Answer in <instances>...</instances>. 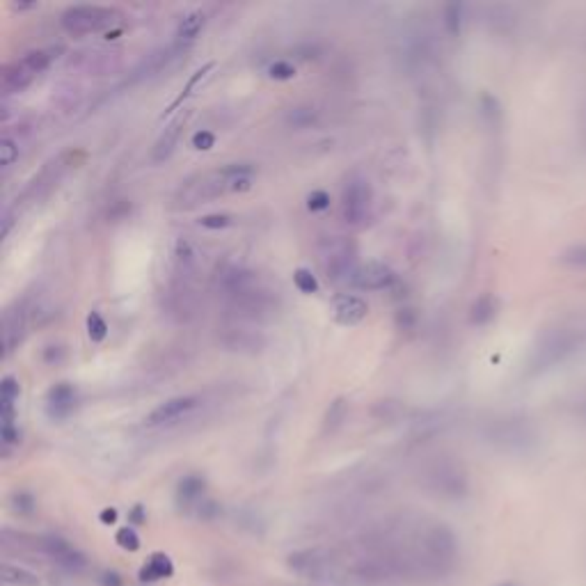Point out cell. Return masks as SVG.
Here are the masks:
<instances>
[{
	"mask_svg": "<svg viewBox=\"0 0 586 586\" xmlns=\"http://www.w3.org/2000/svg\"><path fill=\"white\" fill-rule=\"evenodd\" d=\"M204 493H206V481L200 474L183 476L177 485V506L183 508V511L197 508L204 502Z\"/></svg>",
	"mask_w": 586,
	"mask_h": 586,
	"instance_id": "ffe728a7",
	"label": "cell"
},
{
	"mask_svg": "<svg viewBox=\"0 0 586 586\" xmlns=\"http://www.w3.org/2000/svg\"><path fill=\"white\" fill-rule=\"evenodd\" d=\"M165 305L168 314L179 321H190L197 314V293L192 289V282L186 279H175L165 293Z\"/></svg>",
	"mask_w": 586,
	"mask_h": 586,
	"instance_id": "9c48e42d",
	"label": "cell"
},
{
	"mask_svg": "<svg viewBox=\"0 0 586 586\" xmlns=\"http://www.w3.org/2000/svg\"><path fill=\"white\" fill-rule=\"evenodd\" d=\"M99 518H101L103 525H115L117 523V511H115V508H103Z\"/></svg>",
	"mask_w": 586,
	"mask_h": 586,
	"instance_id": "b9f144b4",
	"label": "cell"
},
{
	"mask_svg": "<svg viewBox=\"0 0 586 586\" xmlns=\"http://www.w3.org/2000/svg\"><path fill=\"white\" fill-rule=\"evenodd\" d=\"M122 21V12L106 5H71L62 12L60 26L69 35H94Z\"/></svg>",
	"mask_w": 586,
	"mask_h": 586,
	"instance_id": "277c9868",
	"label": "cell"
},
{
	"mask_svg": "<svg viewBox=\"0 0 586 586\" xmlns=\"http://www.w3.org/2000/svg\"><path fill=\"white\" fill-rule=\"evenodd\" d=\"M268 76L273 81H291L296 76V64L289 60H275L268 67Z\"/></svg>",
	"mask_w": 586,
	"mask_h": 586,
	"instance_id": "836d02e7",
	"label": "cell"
},
{
	"mask_svg": "<svg viewBox=\"0 0 586 586\" xmlns=\"http://www.w3.org/2000/svg\"><path fill=\"white\" fill-rule=\"evenodd\" d=\"M222 344L232 351L255 353L264 346V337L255 330L243 328V325H227L225 332H222Z\"/></svg>",
	"mask_w": 586,
	"mask_h": 586,
	"instance_id": "d6986e66",
	"label": "cell"
},
{
	"mask_svg": "<svg viewBox=\"0 0 586 586\" xmlns=\"http://www.w3.org/2000/svg\"><path fill=\"white\" fill-rule=\"evenodd\" d=\"M319 262L328 279L351 282L357 270V250L346 236H325L319 243Z\"/></svg>",
	"mask_w": 586,
	"mask_h": 586,
	"instance_id": "5b68a950",
	"label": "cell"
},
{
	"mask_svg": "<svg viewBox=\"0 0 586 586\" xmlns=\"http://www.w3.org/2000/svg\"><path fill=\"white\" fill-rule=\"evenodd\" d=\"M35 506H37V502H35V497H32L30 493L19 490V493L12 495V508H14L16 513H21V515H30L32 511H35Z\"/></svg>",
	"mask_w": 586,
	"mask_h": 586,
	"instance_id": "d590c367",
	"label": "cell"
},
{
	"mask_svg": "<svg viewBox=\"0 0 586 586\" xmlns=\"http://www.w3.org/2000/svg\"><path fill=\"white\" fill-rule=\"evenodd\" d=\"M131 520H133L135 525H143L145 520H147V518H145V508L140 506V504H138V506L133 508V511H131Z\"/></svg>",
	"mask_w": 586,
	"mask_h": 586,
	"instance_id": "7bdbcfd3",
	"label": "cell"
},
{
	"mask_svg": "<svg viewBox=\"0 0 586 586\" xmlns=\"http://www.w3.org/2000/svg\"><path fill=\"white\" fill-rule=\"evenodd\" d=\"M119 53L117 51H103V48H94L90 51L88 56H81V64L85 67V71H90L94 76L101 73H110L119 67Z\"/></svg>",
	"mask_w": 586,
	"mask_h": 586,
	"instance_id": "7402d4cb",
	"label": "cell"
},
{
	"mask_svg": "<svg viewBox=\"0 0 586 586\" xmlns=\"http://www.w3.org/2000/svg\"><path fill=\"white\" fill-rule=\"evenodd\" d=\"M582 346H586V317L584 314L563 317L540 332L538 341L531 349L529 371L543 374L548 369H555L557 364L566 362L570 355L582 351Z\"/></svg>",
	"mask_w": 586,
	"mask_h": 586,
	"instance_id": "6da1fadb",
	"label": "cell"
},
{
	"mask_svg": "<svg viewBox=\"0 0 586 586\" xmlns=\"http://www.w3.org/2000/svg\"><path fill=\"white\" fill-rule=\"evenodd\" d=\"M19 396H21V385L14 376H5L3 383H0V401H5V403H19Z\"/></svg>",
	"mask_w": 586,
	"mask_h": 586,
	"instance_id": "e575fe53",
	"label": "cell"
},
{
	"mask_svg": "<svg viewBox=\"0 0 586 586\" xmlns=\"http://www.w3.org/2000/svg\"><path fill=\"white\" fill-rule=\"evenodd\" d=\"M76 401H78V394L71 383H56L46 394V415L53 421L67 419L76 410Z\"/></svg>",
	"mask_w": 586,
	"mask_h": 586,
	"instance_id": "9a60e30c",
	"label": "cell"
},
{
	"mask_svg": "<svg viewBox=\"0 0 586 586\" xmlns=\"http://www.w3.org/2000/svg\"><path fill=\"white\" fill-rule=\"evenodd\" d=\"M200 406V396L195 394H181V396H172L168 401H163L158 403L154 410L149 412L145 424L147 426H168V424H175L181 417H186L188 412H192L195 408Z\"/></svg>",
	"mask_w": 586,
	"mask_h": 586,
	"instance_id": "ba28073f",
	"label": "cell"
},
{
	"mask_svg": "<svg viewBox=\"0 0 586 586\" xmlns=\"http://www.w3.org/2000/svg\"><path fill=\"white\" fill-rule=\"evenodd\" d=\"M504 586H511V584H504Z\"/></svg>",
	"mask_w": 586,
	"mask_h": 586,
	"instance_id": "f6af8a7d",
	"label": "cell"
},
{
	"mask_svg": "<svg viewBox=\"0 0 586 586\" xmlns=\"http://www.w3.org/2000/svg\"><path fill=\"white\" fill-rule=\"evenodd\" d=\"M206 26V14L202 12V9H195V12H188L186 16H183L179 21V26L175 30V41L172 44H177L181 51L190 46L195 39H197L202 35V30Z\"/></svg>",
	"mask_w": 586,
	"mask_h": 586,
	"instance_id": "44dd1931",
	"label": "cell"
},
{
	"mask_svg": "<svg viewBox=\"0 0 586 586\" xmlns=\"http://www.w3.org/2000/svg\"><path fill=\"white\" fill-rule=\"evenodd\" d=\"M346 417H349V403H346V399L332 401L328 412H325V417H323V431L325 433H334L337 428H341Z\"/></svg>",
	"mask_w": 586,
	"mask_h": 586,
	"instance_id": "d4e9b609",
	"label": "cell"
},
{
	"mask_svg": "<svg viewBox=\"0 0 586 586\" xmlns=\"http://www.w3.org/2000/svg\"><path fill=\"white\" fill-rule=\"evenodd\" d=\"M197 222H200V227H204V230L218 232V230H227V227H232L234 218L230 213H209V215H202Z\"/></svg>",
	"mask_w": 586,
	"mask_h": 586,
	"instance_id": "d6a6232c",
	"label": "cell"
},
{
	"mask_svg": "<svg viewBox=\"0 0 586 586\" xmlns=\"http://www.w3.org/2000/svg\"><path fill=\"white\" fill-rule=\"evenodd\" d=\"M319 119V113L314 110L312 106H298V108H291V113L287 115V122L291 128H309L317 124Z\"/></svg>",
	"mask_w": 586,
	"mask_h": 586,
	"instance_id": "4316f807",
	"label": "cell"
},
{
	"mask_svg": "<svg viewBox=\"0 0 586 586\" xmlns=\"http://www.w3.org/2000/svg\"><path fill=\"white\" fill-rule=\"evenodd\" d=\"M39 548L41 552H46V555L60 563L62 568H67V570H81L85 568V557L81 555L78 550H73L71 545L64 538L60 536H44V538H39Z\"/></svg>",
	"mask_w": 586,
	"mask_h": 586,
	"instance_id": "4fadbf2b",
	"label": "cell"
},
{
	"mask_svg": "<svg viewBox=\"0 0 586 586\" xmlns=\"http://www.w3.org/2000/svg\"><path fill=\"white\" fill-rule=\"evenodd\" d=\"M369 305L366 300L355 293H339L332 298V317L339 325H357L366 319Z\"/></svg>",
	"mask_w": 586,
	"mask_h": 586,
	"instance_id": "5bb4252c",
	"label": "cell"
},
{
	"mask_svg": "<svg viewBox=\"0 0 586 586\" xmlns=\"http://www.w3.org/2000/svg\"><path fill=\"white\" fill-rule=\"evenodd\" d=\"M103 586H122V580H119V575H115V572H108V575H103Z\"/></svg>",
	"mask_w": 586,
	"mask_h": 586,
	"instance_id": "ee69618b",
	"label": "cell"
},
{
	"mask_svg": "<svg viewBox=\"0 0 586 586\" xmlns=\"http://www.w3.org/2000/svg\"><path fill=\"white\" fill-rule=\"evenodd\" d=\"M64 349L62 346H48V349L44 351V362H48V364H58V362H62L64 360Z\"/></svg>",
	"mask_w": 586,
	"mask_h": 586,
	"instance_id": "60d3db41",
	"label": "cell"
},
{
	"mask_svg": "<svg viewBox=\"0 0 586 586\" xmlns=\"http://www.w3.org/2000/svg\"><path fill=\"white\" fill-rule=\"evenodd\" d=\"M394 270L383 262H366L360 264L351 279V284L362 291H383L394 284Z\"/></svg>",
	"mask_w": 586,
	"mask_h": 586,
	"instance_id": "8fae6325",
	"label": "cell"
},
{
	"mask_svg": "<svg viewBox=\"0 0 586 586\" xmlns=\"http://www.w3.org/2000/svg\"><path fill=\"white\" fill-rule=\"evenodd\" d=\"M293 284H296V289L300 293H305V296H314V293H319V289H321L317 275H314L309 268L293 270Z\"/></svg>",
	"mask_w": 586,
	"mask_h": 586,
	"instance_id": "83f0119b",
	"label": "cell"
},
{
	"mask_svg": "<svg viewBox=\"0 0 586 586\" xmlns=\"http://www.w3.org/2000/svg\"><path fill=\"white\" fill-rule=\"evenodd\" d=\"M442 14H444V19H442V24H444V28H447V32L451 37H456V35H461V26H463V5H444V9H442Z\"/></svg>",
	"mask_w": 586,
	"mask_h": 586,
	"instance_id": "4dcf8cb0",
	"label": "cell"
},
{
	"mask_svg": "<svg viewBox=\"0 0 586 586\" xmlns=\"http://www.w3.org/2000/svg\"><path fill=\"white\" fill-rule=\"evenodd\" d=\"M213 145H215V133L206 131V128H202V131L192 135V147L197 151H209V149H213Z\"/></svg>",
	"mask_w": 586,
	"mask_h": 586,
	"instance_id": "ab89813d",
	"label": "cell"
},
{
	"mask_svg": "<svg viewBox=\"0 0 586 586\" xmlns=\"http://www.w3.org/2000/svg\"><path fill=\"white\" fill-rule=\"evenodd\" d=\"M230 192V183H227L222 168L211 170V172H200L186 181H181V186L177 188L175 197H172V206L175 209H195V206L206 204L220 195Z\"/></svg>",
	"mask_w": 586,
	"mask_h": 586,
	"instance_id": "3957f363",
	"label": "cell"
},
{
	"mask_svg": "<svg viewBox=\"0 0 586 586\" xmlns=\"http://www.w3.org/2000/svg\"><path fill=\"white\" fill-rule=\"evenodd\" d=\"M67 158H69V154H62L58 158H53L51 163H46L44 170H41L39 175L30 181V186L24 190V200L37 202V200L44 197V195H48V190L53 186H58V181L64 177V172H67L69 165H71Z\"/></svg>",
	"mask_w": 586,
	"mask_h": 586,
	"instance_id": "30bf717a",
	"label": "cell"
},
{
	"mask_svg": "<svg viewBox=\"0 0 586 586\" xmlns=\"http://www.w3.org/2000/svg\"><path fill=\"white\" fill-rule=\"evenodd\" d=\"M213 67H215V64H213V62H209V64H204V67H202V69H197V71H195V73H192V78L188 81V85H186V88H183V92H181V94L177 96V99H175V101H172V103L168 106V110H165V113H163V115H170V113H175V110H177V108H179V106L183 103V99H188V94L192 92V88H195V85H197V83H200V81L204 78V76H206V73H209V71H211Z\"/></svg>",
	"mask_w": 586,
	"mask_h": 586,
	"instance_id": "f1b7e54d",
	"label": "cell"
},
{
	"mask_svg": "<svg viewBox=\"0 0 586 586\" xmlns=\"http://www.w3.org/2000/svg\"><path fill=\"white\" fill-rule=\"evenodd\" d=\"M426 485L433 493L442 497H463L468 493V474L456 461L449 458H438L433 461L426 472H424Z\"/></svg>",
	"mask_w": 586,
	"mask_h": 586,
	"instance_id": "52a82bcc",
	"label": "cell"
},
{
	"mask_svg": "<svg viewBox=\"0 0 586 586\" xmlns=\"http://www.w3.org/2000/svg\"><path fill=\"white\" fill-rule=\"evenodd\" d=\"M56 48H37V51H28L21 58L7 62L3 69H0V92L3 96L24 92L28 85L37 78L39 73H44L53 60H56Z\"/></svg>",
	"mask_w": 586,
	"mask_h": 586,
	"instance_id": "7a4b0ae2",
	"label": "cell"
},
{
	"mask_svg": "<svg viewBox=\"0 0 586 586\" xmlns=\"http://www.w3.org/2000/svg\"><path fill=\"white\" fill-rule=\"evenodd\" d=\"M88 337H90V341H94V344H101L106 337H108V323H106V319L101 317L99 312H90L88 314Z\"/></svg>",
	"mask_w": 586,
	"mask_h": 586,
	"instance_id": "1f68e13d",
	"label": "cell"
},
{
	"mask_svg": "<svg viewBox=\"0 0 586 586\" xmlns=\"http://www.w3.org/2000/svg\"><path fill=\"white\" fill-rule=\"evenodd\" d=\"M495 314H497V300L490 296V293H483L481 298L474 300V305L470 309V321L474 325H485L495 319Z\"/></svg>",
	"mask_w": 586,
	"mask_h": 586,
	"instance_id": "603a6c76",
	"label": "cell"
},
{
	"mask_svg": "<svg viewBox=\"0 0 586 586\" xmlns=\"http://www.w3.org/2000/svg\"><path fill=\"white\" fill-rule=\"evenodd\" d=\"M179 53H181V48L177 44L160 46L156 51H151L149 56H145L143 60L138 62V67L131 73V81H143V78H149V76H156L158 71L165 69L168 64L179 56Z\"/></svg>",
	"mask_w": 586,
	"mask_h": 586,
	"instance_id": "2e32d148",
	"label": "cell"
},
{
	"mask_svg": "<svg viewBox=\"0 0 586 586\" xmlns=\"http://www.w3.org/2000/svg\"><path fill=\"white\" fill-rule=\"evenodd\" d=\"M26 325H28V312L24 305L7 307L3 314V344H5V357L12 355L19 344L26 337Z\"/></svg>",
	"mask_w": 586,
	"mask_h": 586,
	"instance_id": "7c38bea8",
	"label": "cell"
},
{
	"mask_svg": "<svg viewBox=\"0 0 586 586\" xmlns=\"http://www.w3.org/2000/svg\"><path fill=\"white\" fill-rule=\"evenodd\" d=\"M371 209H374L371 183L360 175H353L344 183V190H341V202H339L341 220L349 227H362L371 218Z\"/></svg>",
	"mask_w": 586,
	"mask_h": 586,
	"instance_id": "8992f818",
	"label": "cell"
},
{
	"mask_svg": "<svg viewBox=\"0 0 586 586\" xmlns=\"http://www.w3.org/2000/svg\"><path fill=\"white\" fill-rule=\"evenodd\" d=\"M172 572H175L172 561L165 555H154L147 561V566L140 570V577L143 580H163V577H170Z\"/></svg>",
	"mask_w": 586,
	"mask_h": 586,
	"instance_id": "cb8c5ba5",
	"label": "cell"
},
{
	"mask_svg": "<svg viewBox=\"0 0 586 586\" xmlns=\"http://www.w3.org/2000/svg\"><path fill=\"white\" fill-rule=\"evenodd\" d=\"M0 572H3V582H7V584H19V586H37L39 584V577L35 572L9 566V563H3Z\"/></svg>",
	"mask_w": 586,
	"mask_h": 586,
	"instance_id": "484cf974",
	"label": "cell"
},
{
	"mask_svg": "<svg viewBox=\"0 0 586 586\" xmlns=\"http://www.w3.org/2000/svg\"><path fill=\"white\" fill-rule=\"evenodd\" d=\"M563 264L568 266H577V268H586V243L582 245H572L570 250H566L561 257Z\"/></svg>",
	"mask_w": 586,
	"mask_h": 586,
	"instance_id": "f35d334b",
	"label": "cell"
},
{
	"mask_svg": "<svg viewBox=\"0 0 586 586\" xmlns=\"http://www.w3.org/2000/svg\"><path fill=\"white\" fill-rule=\"evenodd\" d=\"M330 195L325 192V190H312L307 195V209L312 213H323V211H328L330 209Z\"/></svg>",
	"mask_w": 586,
	"mask_h": 586,
	"instance_id": "74e56055",
	"label": "cell"
},
{
	"mask_svg": "<svg viewBox=\"0 0 586 586\" xmlns=\"http://www.w3.org/2000/svg\"><path fill=\"white\" fill-rule=\"evenodd\" d=\"M172 259H175V270L179 279L192 282L195 273L200 268V252L197 245H195L190 238H177L175 241V252H172Z\"/></svg>",
	"mask_w": 586,
	"mask_h": 586,
	"instance_id": "e0dca14e",
	"label": "cell"
},
{
	"mask_svg": "<svg viewBox=\"0 0 586 586\" xmlns=\"http://www.w3.org/2000/svg\"><path fill=\"white\" fill-rule=\"evenodd\" d=\"M16 160H19V143L9 133H3V140H0V165H3V170H9Z\"/></svg>",
	"mask_w": 586,
	"mask_h": 586,
	"instance_id": "f546056e",
	"label": "cell"
},
{
	"mask_svg": "<svg viewBox=\"0 0 586 586\" xmlns=\"http://www.w3.org/2000/svg\"><path fill=\"white\" fill-rule=\"evenodd\" d=\"M115 540H117V545L119 548H124V550H128V552H135V550H140V536L135 534V529H131V527H122L117 531V536H115Z\"/></svg>",
	"mask_w": 586,
	"mask_h": 586,
	"instance_id": "8d00e7d4",
	"label": "cell"
},
{
	"mask_svg": "<svg viewBox=\"0 0 586 586\" xmlns=\"http://www.w3.org/2000/svg\"><path fill=\"white\" fill-rule=\"evenodd\" d=\"M183 126H186V115H179V117L172 119V122L165 126V131L158 135L154 147H151V160H154V163L170 160V156L175 154V149L179 145V138H181Z\"/></svg>",
	"mask_w": 586,
	"mask_h": 586,
	"instance_id": "ac0fdd59",
	"label": "cell"
}]
</instances>
